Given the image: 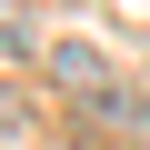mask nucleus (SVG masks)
<instances>
[{
    "label": "nucleus",
    "mask_w": 150,
    "mask_h": 150,
    "mask_svg": "<svg viewBox=\"0 0 150 150\" xmlns=\"http://www.w3.org/2000/svg\"><path fill=\"white\" fill-rule=\"evenodd\" d=\"M0 60H40V20H30V0H0Z\"/></svg>",
    "instance_id": "f03ea898"
},
{
    "label": "nucleus",
    "mask_w": 150,
    "mask_h": 150,
    "mask_svg": "<svg viewBox=\"0 0 150 150\" xmlns=\"http://www.w3.org/2000/svg\"><path fill=\"white\" fill-rule=\"evenodd\" d=\"M20 130H30V100H20V90H0V140H20Z\"/></svg>",
    "instance_id": "7ed1b4c3"
},
{
    "label": "nucleus",
    "mask_w": 150,
    "mask_h": 150,
    "mask_svg": "<svg viewBox=\"0 0 150 150\" xmlns=\"http://www.w3.org/2000/svg\"><path fill=\"white\" fill-rule=\"evenodd\" d=\"M40 60H50L60 100L80 110L90 130H130V140H150V90H130V80H120V70L100 60V40H40Z\"/></svg>",
    "instance_id": "f257e3e1"
}]
</instances>
